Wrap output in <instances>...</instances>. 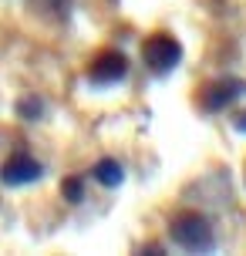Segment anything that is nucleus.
I'll return each mask as SVG.
<instances>
[{"label": "nucleus", "mask_w": 246, "mask_h": 256, "mask_svg": "<svg viewBox=\"0 0 246 256\" xmlns=\"http://www.w3.org/2000/svg\"><path fill=\"white\" fill-rule=\"evenodd\" d=\"M233 128H236V132H243V135H246V112H240V115L233 118Z\"/></svg>", "instance_id": "10"}, {"label": "nucleus", "mask_w": 246, "mask_h": 256, "mask_svg": "<svg viewBox=\"0 0 246 256\" xmlns=\"http://www.w3.org/2000/svg\"><path fill=\"white\" fill-rule=\"evenodd\" d=\"M17 112H20V118H27V122H38V118L44 115V102H40V98H24V102L17 104Z\"/></svg>", "instance_id": "7"}, {"label": "nucleus", "mask_w": 246, "mask_h": 256, "mask_svg": "<svg viewBox=\"0 0 246 256\" xmlns=\"http://www.w3.org/2000/svg\"><path fill=\"white\" fill-rule=\"evenodd\" d=\"M246 94V81L243 78H220V81H212L206 88L199 91V104H202V112H226L236 98H243Z\"/></svg>", "instance_id": "3"}, {"label": "nucleus", "mask_w": 246, "mask_h": 256, "mask_svg": "<svg viewBox=\"0 0 246 256\" xmlns=\"http://www.w3.org/2000/svg\"><path fill=\"white\" fill-rule=\"evenodd\" d=\"M61 189H64L68 202H81V199H84V182H81V179H64Z\"/></svg>", "instance_id": "9"}, {"label": "nucleus", "mask_w": 246, "mask_h": 256, "mask_svg": "<svg viewBox=\"0 0 246 256\" xmlns=\"http://www.w3.org/2000/svg\"><path fill=\"white\" fill-rule=\"evenodd\" d=\"M40 176H44V166H40L38 158H30L27 152L10 155V158L0 166V182H4V186H10V189L30 186V182H38Z\"/></svg>", "instance_id": "5"}, {"label": "nucleus", "mask_w": 246, "mask_h": 256, "mask_svg": "<svg viewBox=\"0 0 246 256\" xmlns=\"http://www.w3.org/2000/svg\"><path fill=\"white\" fill-rule=\"evenodd\" d=\"M125 74H128V58L118 54V51H102L88 68V84H94V88H112L118 81H125Z\"/></svg>", "instance_id": "4"}, {"label": "nucleus", "mask_w": 246, "mask_h": 256, "mask_svg": "<svg viewBox=\"0 0 246 256\" xmlns=\"http://www.w3.org/2000/svg\"><path fill=\"white\" fill-rule=\"evenodd\" d=\"M168 232H172L176 246L189 250V253H209V250L216 246L212 222H209L206 216H199V212H179V216L172 219Z\"/></svg>", "instance_id": "1"}, {"label": "nucleus", "mask_w": 246, "mask_h": 256, "mask_svg": "<svg viewBox=\"0 0 246 256\" xmlns=\"http://www.w3.org/2000/svg\"><path fill=\"white\" fill-rule=\"evenodd\" d=\"M40 10L54 14V17H68V10H71V0H34Z\"/></svg>", "instance_id": "8"}, {"label": "nucleus", "mask_w": 246, "mask_h": 256, "mask_svg": "<svg viewBox=\"0 0 246 256\" xmlns=\"http://www.w3.org/2000/svg\"><path fill=\"white\" fill-rule=\"evenodd\" d=\"M91 176H94V182L104 186V189H118V186L125 182V168H122V162H115V158H102V162H94Z\"/></svg>", "instance_id": "6"}, {"label": "nucleus", "mask_w": 246, "mask_h": 256, "mask_svg": "<svg viewBox=\"0 0 246 256\" xmlns=\"http://www.w3.org/2000/svg\"><path fill=\"white\" fill-rule=\"evenodd\" d=\"M142 61L152 74H168L182 61V44L172 34H152L142 44Z\"/></svg>", "instance_id": "2"}]
</instances>
